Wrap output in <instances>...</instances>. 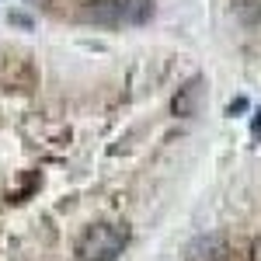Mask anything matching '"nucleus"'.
I'll list each match as a JSON object with an SVG mask.
<instances>
[{
	"label": "nucleus",
	"mask_w": 261,
	"mask_h": 261,
	"mask_svg": "<svg viewBox=\"0 0 261 261\" xmlns=\"http://www.w3.org/2000/svg\"><path fill=\"white\" fill-rule=\"evenodd\" d=\"M202 101H205V77L195 73L192 81H185L178 87V94L171 98V112L178 115V119H192V115H199Z\"/></svg>",
	"instance_id": "2"
},
{
	"label": "nucleus",
	"mask_w": 261,
	"mask_h": 261,
	"mask_svg": "<svg viewBox=\"0 0 261 261\" xmlns=\"http://www.w3.org/2000/svg\"><path fill=\"white\" fill-rule=\"evenodd\" d=\"M185 261H230V244L223 233H199L185 247Z\"/></svg>",
	"instance_id": "3"
},
{
	"label": "nucleus",
	"mask_w": 261,
	"mask_h": 261,
	"mask_svg": "<svg viewBox=\"0 0 261 261\" xmlns=\"http://www.w3.org/2000/svg\"><path fill=\"white\" fill-rule=\"evenodd\" d=\"M84 18L94 21V24L112 28V24L122 21V0H87L84 4Z\"/></svg>",
	"instance_id": "4"
},
{
	"label": "nucleus",
	"mask_w": 261,
	"mask_h": 261,
	"mask_svg": "<svg viewBox=\"0 0 261 261\" xmlns=\"http://www.w3.org/2000/svg\"><path fill=\"white\" fill-rule=\"evenodd\" d=\"M233 14L244 24H258L261 21V0H233Z\"/></svg>",
	"instance_id": "6"
},
{
	"label": "nucleus",
	"mask_w": 261,
	"mask_h": 261,
	"mask_svg": "<svg viewBox=\"0 0 261 261\" xmlns=\"http://www.w3.org/2000/svg\"><path fill=\"white\" fill-rule=\"evenodd\" d=\"M150 18H153V0H122V21L146 24Z\"/></svg>",
	"instance_id": "5"
},
{
	"label": "nucleus",
	"mask_w": 261,
	"mask_h": 261,
	"mask_svg": "<svg viewBox=\"0 0 261 261\" xmlns=\"http://www.w3.org/2000/svg\"><path fill=\"white\" fill-rule=\"evenodd\" d=\"M28 4H45V0H28Z\"/></svg>",
	"instance_id": "9"
},
{
	"label": "nucleus",
	"mask_w": 261,
	"mask_h": 261,
	"mask_svg": "<svg viewBox=\"0 0 261 261\" xmlns=\"http://www.w3.org/2000/svg\"><path fill=\"white\" fill-rule=\"evenodd\" d=\"M129 244V230L122 223H94L77 237V258L81 261H119Z\"/></svg>",
	"instance_id": "1"
},
{
	"label": "nucleus",
	"mask_w": 261,
	"mask_h": 261,
	"mask_svg": "<svg viewBox=\"0 0 261 261\" xmlns=\"http://www.w3.org/2000/svg\"><path fill=\"white\" fill-rule=\"evenodd\" d=\"M11 21H14V24H24V28H28V24H32V21L24 18V14H11Z\"/></svg>",
	"instance_id": "8"
},
{
	"label": "nucleus",
	"mask_w": 261,
	"mask_h": 261,
	"mask_svg": "<svg viewBox=\"0 0 261 261\" xmlns=\"http://www.w3.org/2000/svg\"><path fill=\"white\" fill-rule=\"evenodd\" d=\"M244 108H247V101H244V98H237L233 105H230V115H233V112H244Z\"/></svg>",
	"instance_id": "7"
}]
</instances>
